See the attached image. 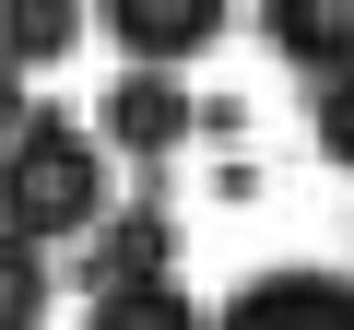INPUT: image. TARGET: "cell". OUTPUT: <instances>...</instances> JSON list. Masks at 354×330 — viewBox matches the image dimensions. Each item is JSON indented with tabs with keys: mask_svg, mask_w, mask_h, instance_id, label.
Returning a JSON list of instances; mask_svg holds the SVG:
<instances>
[{
	"mask_svg": "<svg viewBox=\"0 0 354 330\" xmlns=\"http://www.w3.org/2000/svg\"><path fill=\"white\" fill-rule=\"evenodd\" d=\"M106 36L130 48V59H201L213 36H225V0H106Z\"/></svg>",
	"mask_w": 354,
	"mask_h": 330,
	"instance_id": "3",
	"label": "cell"
},
{
	"mask_svg": "<svg viewBox=\"0 0 354 330\" xmlns=\"http://www.w3.org/2000/svg\"><path fill=\"white\" fill-rule=\"evenodd\" d=\"M0 48H12L24 71L71 59V48H83V0H0Z\"/></svg>",
	"mask_w": 354,
	"mask_h": 330,
	"instance_id": "7",
	"label": "cell"
},
{
	"mask_svg": "<svg viewBox=\"0 0 354 330\" xmlns=\"http://www.w3.org/2000/svg\"><path fill=\"white\" fill-rule=\"evenodd\" d=\"M95 213H106V130L24 106L0 130V224H24L48 248V236H95Z\"/></svg>",
	"mask_w": 354,
	"mask_h": 330,
	"instance_id": "1",
	"label": "cell"
},
{
	"mask_svg": "<svg viewBox=\"0 0 354 330\" xmlns=\"http://www.w3.org/2000/svg\"><path fill=\"white\" fill-rule=\"evenodd\" d=\"M307 130H319V153H330V165H354V71H319V106H307Z\"/></svg>",
	"mask_w": 354,
	"mask_h": 330,
	"instance_id": "10",
	"label": "cell"
},
{
	"mask_svg": "<svg viewBox=\"0 0 354 330\" xmlns=\"http://www.w3.org/2000/svg\"><path fill=\"white\" fill-rule=\"evenodd\" d=\"M95 130H106V153H142V165H153V153L189 142V95H177V83H165V59H153V71H130V83L106 95V118H95Z\"/></svg>",
	"mask_w": 354,
	"mask_h": 330,
	"instance_id": "4",
	"label": "cell"
},
{
	"mask_svg": "<svg viewBox=\"0 0 354 330\" xmlns=\"http://www.w3.org/2000/svg\"><path fill=\"white\" fill-rule=\"evenodd\" d=\"M12 118H24V59L0 48V130H12Z\"/></svg>",
	"mask_w": 354,
	"mask_h": 330,
	"instance_id": "11",
	"label": "cell"
},
{
	"mask_svg": "<svg viewBox=\"0 0 354 330\" xmlns=\"http://www.w3.org/2000/svg\"><path fill=\"white\" fill-rule=\"evenodd\" d=\"M95 307V330H189V295H177L165 271L153 283H106V295H83Z\"/></svg>",
	"mask_w": 354,
	"mask_h": 330,
	"instance_id": "9",
	"label": "cell"
},
{
	"mask_svg": "<svg viewBox=\"0 0 354 330\" xmlns=\"http://www.w3.org/2000/svg\"><path fill=\"white\" fill-rule=\"evenodd\" d=\"M165 260H177V224H165V201H130V213L106 201V213H95V260H83V295H106V283H153Z\"/></svg>",
	"mask_w": 354,
	"mask_h": 330,
	"instance_id": "2",
	"label": "cell"
},
{
	"mask_svg": "<svg viewBox=\"0 0 354 330\" xmlns=\"http://www.w3.org/2000/svg\"><path fill=\"white\" fill-rule=\"evenodd\" d=\"M225 318H236V330H283V318H330V330H354V283H342V271H260V283L225 295Z\"/></svg>",
	"mask_w": 354,
	"mask_h": 330,
	"instance_id": "5",
	"label": "cell"
},
{
	"mask_svg": "<svg viewBox=\"0 0 354 330\" xmlns=\"http://www.w3.org/2000/svg\"><path fill=\"white\" fill-rule=\"evenodd\" d=\"M48 307H59V283H48L36 236H24V224H0V330H36Z\"/></svg>",
	"mask_w": 354,
	"mask_h": 330,
	"instance_id": "8",
	"label": "cell"
},
{
	"mask_svg": "<svg viewBox=\"0 0 354 330\" xmlns=\"http://www.w3.org/2000/svg\"><path fill=\"white\" fill-rule=\"evenodd\" d=\"M260 36L295 71H354V0H260Z\"/></svg>",
	"mask_w": 354,
	"mask_h": 330,
	"instance_id": "6",
	"label": "cell"
}]
</instances>
